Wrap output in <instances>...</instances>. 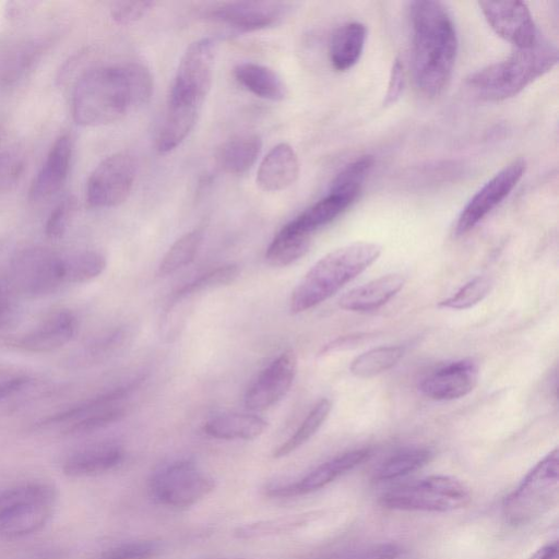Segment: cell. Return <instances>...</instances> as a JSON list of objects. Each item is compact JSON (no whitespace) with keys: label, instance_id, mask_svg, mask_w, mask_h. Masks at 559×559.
<instances>
[{"label":"cell","instance_id":"obj_1","mask_svg":"<svg viewBox=\"0 0 559 559\" xmlns=\"http://www.w3.org/2000/svg\"><path fill=\"white\" fill-rule=\"evenodd\" d=\"M152 93V74L141 63L97 67L78 80L72 94V116L83 127L109 124L141 108Z\"/></svg>","mask_w":559,"mask_h":559},{"label":"cell","instance_id":"obj_2","mask_svg":"<svg viewBox=\"0 0 559 559\" xmlns=\"http://www.w3.org/2000/svg\"><path fill=\"white\" fill-rule=\"evenodd\" d=\"M412 61L416 86L438 96L448 85L457 53V36L443 3L419 0L411 7Z\"/></svg>","mask_w":559,"mask_h":559},{"label":"cell","instance_id":"obj_3","mask_svg":"<svg viewBox=\"0 0 559 559\" xmlns=\"http://www.w3.org/2000/svg\"><path fill=\"white\" fill-rule=\"evenodd\" d=\"M374 242L358 241L334 249L318 260L292 292V313L307 311L325 301L368 269L381 254Z\"/></svg>","mask_w":559,"mask_h":559},{"label":"cell","instance_id":"obj_4","mask_svg":"<svg viewBox=\"0 0 559 559\" xmlns=\"http://www.w3.org/2000/svg\"><path fill=\"white\" fill-rule=\"evenodd\" d=\"M557 61V49L539 38L532 47L516 49L507 59L471 74L467 86L484 100H504L550 71Z\"/></svg>","mask_w":559,"mask_h":559},{"label":"cell","instance_id":"obj_5","mask_svg":"<svg viewBox=\"0 0 559 559\" xmlns=\"http://www.w3.org/2000/svg\"><path fill=\"white\" fill-rule=\"evenodd\" d=\"M56 500V488L46 481L0 490V537L15 539L40 531L49 522Z\"/></svg>","mask_w":559,"mask_h":559},{"label":"cell","instance_id":"obj_6","mask_svg":"<svg viewBox=\"0 0 559 559\" xmlns=\"http://www.w3.org/2000/svg\"><path fill=\"white\" fill-rule=\"evenodd\" d=\"M471 499L469 489L461 480L432 475L385 491L379 502L391 510L450 512L466 507Z\"/></svg>","mask_w":559,"mask_h":559},{"label":"cell","instance_id":"obj_7","mask_svg":"<svg viewBox=\"0 0 559 559\" xmlns=\"http://www.w3.org/2000/svg\"><path fill=\"white\" fill-rule=\"evenodd\" d=\"M558 450L544 456L508 496L503 506L506 520L526 524L547 512L558 499Z\"/></svg>","mask_w":559,"mask_h":559},{"label":"cell","instance_id":"obj_8","mask_svg":"<svg viewBox=\"0 0 559 559\" xmlns=\"http://www.w3.org/2000/svg\"><path fill=\"white\" fill-rule=\"evenodd\" d=\"M215 50L212 38L189 45L179 61L167 105L201 110L213 82Z\"/></svg>","mask_w":559,"mask_h":559},{"label":"cell","instance_id":"obj_9","mask_svg":"<svg viewBox=\"0 0 559 559\" xmlns=\"http://www.w3.org/2000/svg\"><path fill=\"white\" fill-rule=\"evenodd\" d=\"M215 488L212 476L191 461H177L157 469L150 479L152 497L160 504L188 508Z\"/></svg>","mask_w":559,"mask_h":559},{"label":"cell","instance_id":"obj_10","mask_svg":"<svg viewBox=\"0 0 559 559\" xmlns=\"http://www.w3.org/2000/svg\"><path fill=\"white\" fill-rule=\"evenodd\" d=\"M136 163L127 152L115 153L103 159L92 171L86 183V200L93 207H114L123 203L134 183Z\"/></svg>","mask_w":559,"mask_h":559},{"label":"cell","instance_id":"obj_11","mask_svg":"<svg viewBox=\"0 0 559 559\" xmlns=\"http://www.w3.org/2000/svg\"><path fill=\"white\" fill-rule=\"evenodd\" d=\"M11 277L25 295L50 294L63 285L61 254L39 247L25 249L13 259Z\"/></svg>","mask_w":559,"mask_h":559},{"label":"cell","instance_id":"obj_12","mask_svg":"<svg viewBox=\"0 0 559 559\" xmlns=\"http://www.w3.org/2000/svg\"><path fill=\"white\" fill-rule=\"evenodd\" d=\"M525 169L526 162L518 158L488 180L462 209L455 224V234L464 235L483 221L510 194L523 177Z\"/></svg>","mask_w":559,"mask_h":559},{"label":"cell","instance_id":"obj_13","mask_svg":"<svg viewBox=\"0 0 559 559\" xmlns=\"http://www.w3.org/2000/svg\"><path fill=\"white\" fill-rule=\"evenodd\" d=\"M485 20L504 40L516 49H526L539 39L527 5L521 1H479Z\"/></svg>","mask_w":559,"mask_h":559},{"label":"cell","instance_id":"obj_14","mask_svg":"<svg viewBox=\"0 0 559 559\" xmlns=\"http://www.w3.org/2000/svg\"><path fill=\"white\" fill-rule=\"evenodd\" d=\"M288 10L289 5L286 2L231 1L214 7L206 15L214 22L248 33L276 25Z\"/></svg>","mask_w":559,"mask_h":559},{"label":"cell","instance_id":"obj_15","mask_svg":"<svg viewBox=\"0 0 559 559\" xmlns=\"http://www.w3.org/2000/svg\"><path fill=\"white\" fill-rule=\"evenodd\" d=\"M297 370V358L293 350H285L258 376L245 395V406L249 411L262 412L289 391Z\"/></svg>","mask_w":559,"mask_h":559},{"label":"cell","instance_id":"obj_16","mask_svg":"<svg viewBox=\"0 0 559 559\" xmlns=\"http://www.w3.org/2000/svg\"><path fill=\"white\" fill-rule=\"evenodd\" d=\"M78 329V320L69 310H59L45 318L31 331L8 335L4 344L28 353H49L69 343Z\"/></svg>","mask_w":559,"mask_h":559},{"label":"cell","instance_id":"obj_17","mask_svg":"<svg viewBox=\"0 0 559 559\" xmlns=\"http://www.w3.org/2000/svg\"><path fill=\"white\" fill-rule=\"evenodd\" d=\"M370 454L369 448L344 452L320 464L295 483L269 487L266 493L270 497L288 498L313 492L362 463Z\"/></svg>","mask_w":559,"mask_h":559},{"label":"cell","instance_id":"obj_18","mask_svg":"<svg viewBox=\"0 0 559 559\" xmlns=\"http://www.w3.org/2000/svg\"><path fill=\"white\" fill-rule=\"evenodd\" d=\"M478 374V365L472 358L455 360L427 374L419 391L435 401L461 399L474 390Z\"/></svg>","mask_w":559,"mask_h":559},{"label":"cell","instance_id":"obj_19","mask_svg":"<svg viewBox=\"0 0 559 559\" xmlns=\"http://www.w3.org/2000/svg\"><path fill=\"white\" fill-rule=\"evenodd\" d=\"M72 157V141L68 134L56 139L46 160L34 178L28 197L38 202L58 192L67 180Z\"/></svg>","mask_w":559,"mask_h":559},{"label":"cell","instance_id":"obj_20","mask_svg":"<svg viewBox=\"0 0 559 559\" xmlns=\"http://www.w3.org/2000/svg\"><path fill=\"white\" fill-rule=\"evenodd\" d=\"M299 169L294 148L287 143H278L261 160L257 171V185L265 192L285 190L297 180Z\"/></svg>","mask_w":559,"mask_h":559},{"label":"cell","instance_id":"obj_21","mask_svg":"<svg viewBox=\"0 0 559 559\" xmlns=\"http://www.w3.org/2000/svg\"><path fill=\"white\" fill-rule=\"evenodd\" d=\"M401 274H386L343 294L338 306L347 311L366 312L380 308L404 286Z\"/></svg>","mask_w":559,"mask_h":559},{"label":"cell","instance_id":"obj_22","mask_svg":"<svg viewBox=\"0 0 559 559\" xmlns=\"http://www.w3.org/2000/svg\"><path fill=\"white\" fill-rule=\"evenodd\" d=\"M123 449L116 443H99L69 455L62 464L69 477H86L106 473L121 464Z\"/></svg>","mask_w":559,"mask_h":559},{"label":"cell","instance_id":"obj_23","mask_svg":"<svg viewBox=\"0 0 559 559\" xmlns=\"http://www.w3.org/2000/svg\"><path fill=\"white\" fill-rule=\"evenodd\" d=\"M43 51V41L9 40L0 45V85L10 86L29 72Z\"/></svg>","mask_w":559,"mask_h":559},{"label":"cell","instance_id":"obj_24","mask_svg":"<svg viewBox=\"0 0 559 559\" xmlns=\"http://www.w3.org/2000/svg\"><path fill=\"white\" fill-rule=\"evenodd\" d=\"M234 76L241 86L260 98L281 102L287 95L284 81L269 67L241 62L234 68Z\"/></svg>","mask_w":559,"mask_h":559},{"label":"cell","instance_id":"obj_25","mask_svg":"<svg viewBox=\"0 0 559 559\" xmlns=\"http://www.w3.org/2000/svg\"><path fill=\"white\" fill-rule=\"evenodd\" d=\"M267 423L253 414L226 413L209 419L203 431L221 440H253L266 429Z\"/></svg>","mask_w":559,"mask_h":559},{"label":"cell","instance_id":"obj_26","mask_svg":"<svg viewBox=\"0 0 559 559\" xmlns=\"http://www.w3.org/2000/svg\"><path fill=\"white\" fill-rule=\"evenodd\" d=\"M366 41V27L359 22L341 25L332 35L329 57L336 71H346L359 60Z\"/></svg>","mask_w":559,"mask_h":559},{"label":"cell","instance_id":"obj_27","mask_svg":"<svg viewBox=\"0 0 559 559\" xmlns=\"http://www.w3.org/2000/svg\"><path fill=\"white\" fill-rule=\"evenodd\" d=\"M261 147V138L255 133L236 135L223 143L218 150V164L225 173L243 174L255 163Z\"/></svg>","mask_w":559,"mask_h":559},{"label":"cell","instance_id":"obj_28","mask_svg":"<svg viewBox=\"0 0 559 559\" xmlns=\"http://www.w3.org/2000/svg\"><path fill=\"white\" fill-rule=\"evenodd\" d=\"M201 110L169 106L157 133L156 147L167 154L178 147L194 128Z\"/></svg>","mask_w":559,"mask_h":559},{"label":"cell","instance_id":"obj_29","mask_svg":"<svg viewBox=\"0 0 559 559\" xmlns=\"http://www.w3.org/2000/svg\"><path fill=\"white\" fill-rule=\"evenodd\" d=\"M311 236L297 229L290 222L274 236L265 252L272 266H287L300 259L309 249Z\"/></svg>","mask_w":559,"mask_h":559},{"label":"cell","instance_id":"obj_30","mask_svg":"<svg viewBox=\"0 0 559 559\" xmlns=\"http://www.w3.org/2000/svg\"><path fill=\"white\" fill-rule=\"evenodd\" d=\"M355 198L329 192L323 199L308 207L290 223L304 234L312 237L319 228L325 226L343 213Z\"/></svg>","mask_w":559,"mask_h":559},{"label":"cell","instance_id":"obj_31","mask_svg":"<svg viewBox=\"0 0 559 559\" xmlns=\"http://www.w3.org/2000/svg\"><path fill=\"white\" fill-rule=\"evenodd\" d=\"M432 457V451L425 447L402 449L385 459L374 471V481H388L405 476L424 465Z\"/></svg>","mask_w":559,"mask_h":559},{"label":"cell","instance_id":"obj_32","mask_svg":"<svg viewBox=\"0 0 559 559\" xmlns=\"http://www.w3.org/2000/svg\"><path fill=\"white\" fill-rule=\"evenodd\" d=\"M106 264L104 254L95 250L61 254L63 285L88 282L99 276L106 269Z\"/></svg>","mask_w":559,"mask_h":559},{"label":"cell","instance_id":"obj_33","mask_svg":"<svg viewBox=\"0 0 559 559\" xmlns=\"http://www.w3.org/2000/svg\"><path fill=\"white\" fill-rule=\"evenodd\" d=\"M403 346H379L357 356L350 364V372L358 378L374 377L395 366L403 357Z\"/></svg>","mask_w":559,"mask_h":559},{"label":"cell","instance_id":"obj_34","mask_svg":"<svg viewBox=\"0 0 559 559\" xmlns=\"http://www.w3.org/2000/svg\"><path fill=\"white\" fill-rule=\"evenodd\" d=\"M331 408L332 405L330 400H319L297 430L274 450L273 457H284L305 444L323 425L331 412Z\"/></svg>","mask_w":559,"mask_h":559},{"label":"cell","instance_id":"obj_35","mask_svg":"<svg viewBox=\"0 0 559 559\" xmlns=\"http://www.w3.org/2000/svg\"><path fill=\"white\" fill-rule=\"evenodd\" d=\"M202 238L201 229H193L178 238L163 257L158 274L166 276L189 264L194 259Z\"/></svg>","mask_w":559,"mask_h":559},{"label":"cell","instance_id":"obj_36","mask_svg":"<svg viewBox=\"0 0 559 559\" xmlns=\"http://www.w3.org/2000/svg\"><path fill=\"white\" fill-rule=\"evenodd\" d=\"M373 164L374 159L370 155L361 156L349 163L335 176L329 192L357 198L361 185Z\"/></svg>","mask_w":559,"mask_h":559},{"label":"cell","instance_id":"obj_37","mask_svg":"<svg viewBox=\"0 0 559 559\" xmlns=\"http://www.w3.org/2000/svg\"><path fill=\"white\" fill-rule=\"evenodd\" d=\"M238 275L239 269L235 264L219 266L205 274H202L176 292V294L173 296L171 306L177 304L179 300L197 293L228 285L233 283L238 277Z\"/></svg>","mask_w":559,"mask_h":559},{"label":"cell","instance_id":"obj_38","mask_svg":"<svg viewBox=\"0 0 559 559\" xmlns=\"http://www.w3.org/2000/svg\"><path fill=\"white\" fill-rule=\"evenodd\" d=\"M491 281L488 276L477 275L460 289L439 302V307L454 310L468 309L481 301L489 293Z\"/></svg>","mask_w":559,"mask_h":559},{"label":"cell","instance_id":"obj_39","mask_svg":"<svg viewBox=\"0 0 559 559\" xmlns=\"http://www.w3.org/2000/svg\"><path fill=\"white\" fill-rule=\"evenodd\" d=\"M302 523L299 515H285L238 526L234 534L237 538L252 539L288 533Z\"/></svg>","mask_w":559,"mask_h":559},{"label":"cell","instance_id":"obj_40","mask_svg":"<svg viewBox=\"0 0 559 559\" xmlns=\"http://www.w3.org/2000/svg\"><path fill=\"white\" fill-rule=\"evenodd\" d=\"M124 415L123 407L114 404L94 412H91L81 418L70 423L64 433L67 435H84L90 433L100 428H104L112 423H116Z\"/></svg>","mask_w":559,"mask_h":559},{"label":"cell","instance_id":"obj_41","mask_svg":"<svg viewBox=\"0 0 559 559\" xmlns=\"http://www.w3.org/2000/svg\"><path fill=\"white\" fill-rule=\"evenodd\" d=\"M160 550V544L155 540H135L105 550L99 559H153Z\"/></svg>","mask_w":559,"mask_h":559},{"label":"cell","instance_id":"obj_42","mask_svg":"<svg viewBox=\"0 0 559 559\" xmlns=\"http://www.w3.org/2000/svg\"><path fill=\"white\" fill-rule=\"evenodd\" d=\"M75 207L76 202L72 197L64 198L55 206L45 226V233L48 238L59 239L66 234Z\"/></svg>","mask_w":559,"mask_h":559},{"label":"cell","instance_id":"obj_43","mask_svg":"<svg viewBox=\"0 0 559 559\" xmlns=\"http://www.w3.org/2000/svg\"><path fill=\"white\" fill-rule=\"evenodd\" d=\"M154 1H118L110 9L111 19L121 25L132 24L144 17L154 7Z\"/></svg>","mask_w":559,"mask_h":559},{"label":"cell","instance_id":"obj_44","mask_svg":"<svg viewBox=\"0 0 559 559\" xmlns=\"http://www.w3.org/2000/svg\"><path fill=\"white\" fill-rule=\"evenodd\" d=\"M400 548L392 543H378L345 551L330 559H396Z\"/></svg>","mask_w":559,"mask_h":559},{"label":"cell","instance_id":"obj_45","mask_svg":"<svg viewBox=\"0 0 559 559\" xmlns=\"http://www.w3.org/2000/svg\"><path fill=\"white\" fill-rule=\"evenodd\" d=\"M32 383V378L11 371L0 370V402L13 396Z\"/></svg>","mask_w":559,"mask_h":559},{"label":"cell","instance_id":"obj_46","mask_svg":"<svg viewBox=\"0 0 559 559\" xmlns=\"http://www.w3.org/2000/svg\"><path fill=\"white\" fill-rule=\"evenodd\" d=\"M404 86V68L403 62L397 58L394 60L390 79L388 83V90L384 97V105L389 106L394 104L401 96Z\"/></svg>","mask_w":559,"mask_h":559},{"label":"cell","instance_id":"obj_47","mask_svg":"<svg viewBox=\"0 0 559 559\" xmlns=\"http://www.w3.org/2000/svg\"><path fill=\"white\" fill-rule=\"evenodd\" d=\"M531 559H558L557 543L544 546Z\"/></svg>","mask_w":559,"mask_h":559},{"label":"cell","instance_id":"obj_48","mask_svg":"<svg viewBox=\"0 0 559 559\" xmlns=\"http://www.w3.org/2000/svg\"><path fill=\"white\" fill-rule=\"evenodd\" d=\"M11 311V302L7 294L0 290V325L8 319Z\"/></svg>","mask_w":559,"mask_h":559},{"label":"cell","instance_id":"obj_49","mask_svg":"<svg viewBox=\"0 0 559 559\" xmlns=\"http://www.w3.org/2000/svg\"><path fill=\"white\" fill-rule=\"evenodd\" d=\"M237 559H245V558H237Z\"/></svg>","mask_w":559,"mask_h":559}]
</instances>
